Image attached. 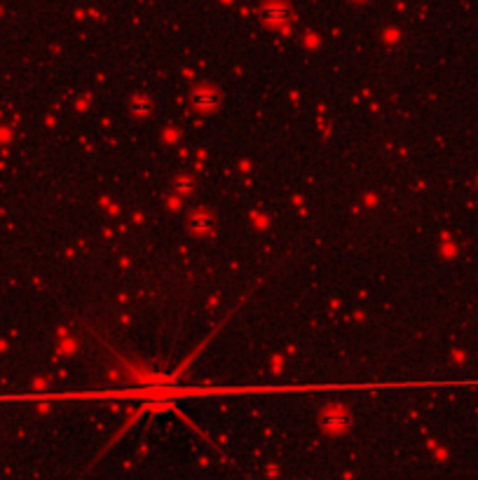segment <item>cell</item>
Segmentation results:
<instances>
[{
  "label": "cell",
  "mask_w": 478,
  "mask_h": 480,
  "mask_svg": "<svg viewBox=\"0 0 478 480\" xmlns=\"http://www.w3.org/2000/svg\"><path fill=\"white\" fill-rule=\"evenodd\" d=\"M291 7L288 5H281V3H270L260 10V17L265 19L268 23H284L291 19Z\"/></svg>",
  "instance_id": "obj_1"
},
{
  "label": "cell",
  "mask_w": 478,
  "mask_h": 480,
  "mask_svg": "<svg viewBox=\"0 0 478 480\" xmlns=\"http://www.w3.org/2000/svg\"><path fill=\"white\" fill-rule=\"evenodd\" d=\"M129 110L136 113V115H146V113H150V101L143 96H136L129 101Z\"/></svg>",
  "instance_id": "obj_4"
},
{
  "label": "cell",
  "mask_w": 478,
  "mask_h": 480,
  "mask_svg": "<svg viewBox=\"0 0 478 480\" xmlns=\"http://www.w3.org/2000/svg\"><path fill=\"white\" fill-rule=\"evenodd\" d=\"M347 422H350V417L344 415V412H328V415L321 419L324 426H344Z\"/></svg>",
  "instance_id": "obj_3"
},
{
  "label": "cell",
  "mask_w": 478,
  "mask_h": 480,
  "mask_svg": "<svg viewBox=\"0 0 478 480\" xmlns=\"http://www.w3.org/2000/svg\"><path fill=\"white\" fill-rule=\"evenodd\" d=\"M218 101H221V94H218L216 89H209V87L195 89V94H193V105L195 108H202V110L216 108Z\"/></svg>",
  "instance_id": "obj_2"
},
{
  "label": "cell",
  "mask_w": 478,
  "mask_h": 480,
  "mask_svg": "<svg viewBox=\"0 0 478 480\" xmlns=\"http://www.w3.org/2000/svg\"><path fill=\"white\" fill-rule=\"evenodd\" d=\"M178 190H181V192L193 190V180H178Z\"/></svg>",
  "instance_id": "obj_6"
},
{
  "label": "cell",
  "mask_w": 478,
  "mask_h": 480,
  "mask_svg": "<svg viewBox=\"0 0 478 480\" xmlns=\"http://www.w3.org/2000/svg\"><path fill=\"white\" fill-rule=\"evenodd\" d=\"M190 227H193L195 232H206L211 227V218L206 214H195L193 218H190Z\"/></svg>",
  "instance_id": "obj_5"
}]
</instances>
